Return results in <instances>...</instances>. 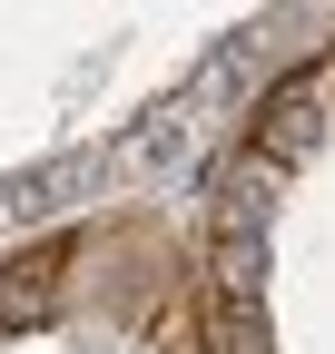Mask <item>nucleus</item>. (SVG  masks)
<instances>
[{
  "label": "nucleus",
  "instance_id": "nucleus-1",
  "mask_svg": "<svg viewBox=\"0 0 335 354\" xmlns=\"http://www.w3.org/2000/svg\"><path fill=\"white\" fill-rule=\"evenodd\" d=\"M325 79H335V59H316V69H296L286 88H266L246 158H266V167H296V158H316V148H325Z\"/></svg>",
  "mask_w": 335,
  "mask_h": 354
},
{
  "label": "nucleus",
  "instance_id": "nucleus-4",
  "mask_svg": "<svg viewBox=\"0 0 335 354\" xmlns=\"http://www.w3.org/2000/svg\"><path fill=\"white\" fill-rule=\"evenodd\" d=\"M158 354H207V325L188 315V305H168V315H158Z\"/></svg>",
  "mask_w": 335,
  "mask_h": 354
},
{
  "label": "nucleus",
  "instance_id": "nucleus-2",
  "mask_svg": "<svg viewBox=\"0 0 335 354\" xmlns=\"http://www.w3.org/2000/svg\"><path fill=\"white\" fill-rule=\"evenodd\" d=\"M207 286H217L227 315H257V305H266V227H217V246H207Z\"/></svg>",
  "mask_w": 335,
  "mask_h": 354
},
{
  "label": "nucleus",
  "instance_id": "nucleus-3",
  "mask_svg": "<svg viewBox=\"0 0 335 354\" xmlns=\"http://www.w3.org/2000/svg\"><path fill=\"white\" fill-rule=\"evenodd\" d=\"M50 276H60V246H39V256H20V266H0V325L39 315V305H50Z\"/></svg>",
  "mask_w": 335,
  "mask_h": 354
}]
</instances>
